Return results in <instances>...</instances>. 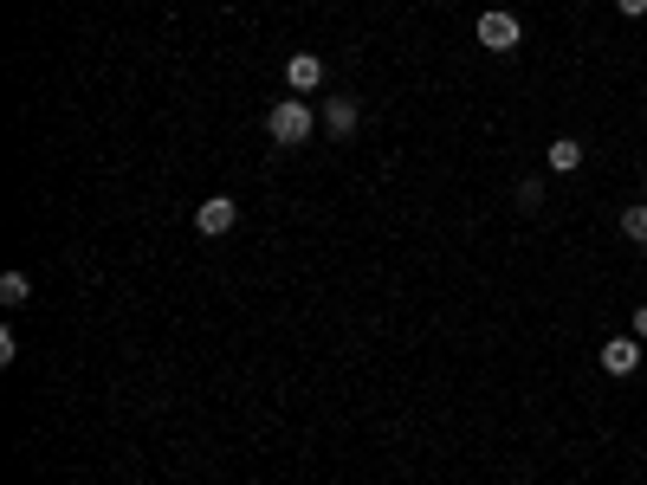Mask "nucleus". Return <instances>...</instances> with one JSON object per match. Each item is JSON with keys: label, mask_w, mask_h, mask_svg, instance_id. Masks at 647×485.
<instances>
[{"label": "nucleus", "mask_w": 647, "mask_h": 485, "mask_svg": "<svg viewBox=\"0 0 647 485\" xmlns=\"http://www.w3.org/2000/svg\"><path fill=\"white\" fill-rule=\"evenodd\" d=\"M318 123H324V117L305 104V97H279V104L266 110V136H272L279 149H298V143H311V130H318Z\"/></svg>", "instance_id": "nucleus-1"}, {"label": "nucleus", "mask_w": 647, "mask_h": 485, "mask_svg": "<svg viewBox=\"0 0 647 485\" xmlns=\"http://www.w3.org/2000/svg\"><path fill=\"white\" fill-rule=\"evenodd\" d=\"M518 39H525L518 13H505V7L479 13V46H486V52H518Z\"/></svg>", "instance_id": "nucleus-2"}, {"label": "nucleus", "mask_w": 647, "mask_h": 485, "mask_svg": "<svg viewBox=\"0 0 647 485\" xmlns=\"http://www.w3.org/2000/svg\"><path fill=\"white\" fill-rule=\"evenodd\" d=\"M622 233L635 246H647V207H628V214H622Z\"/></svg>", "instance_id": "nucleus-9"}, {"label": "nucleus", "mask_w": 647, "mask_h": 485, "mask_svg": "<svg viewBox=\"0 0 647 485\" xmlns=\"http://www.w3.org/2000/svg\"><path fill=\"white\" fill-rule=\"evenodd\" d=\"M324 130H337V136H350L356 130V97H324Z\"/></svg>", "instance_id": "nucleus-7"}, {"label": "nucleus", "mask_w": 647, "mask_h": 485, "mask_svg": "<svg viewBox=\"0 0 647 485\" xmlns=\"http://www.w3.org/2000/svg\"><path fill=\"white\" fill-rule=\"evenodd\" d=\"M544 162H550V175H576V169H583V143H576V136H557Z\"/></svg>", "instance_id": "nucleus-6"}, {"label": "nucleus", "mask_w": 647, "mask_h": 485, "mask_svg": "<svg viewBox=\"0 0 647 485\" xmlns=\"http://www.w3.org/2000/svg\"><path fill=\"white\" fill-rule=\"evenodd\" d=\"M615 7H622L628 20H641V13H647V0H615Z\"/></svg>", "instance_id": "nucleus-11"}, {"label": "nucleus", "mask_w": 647, "mask_h": 485, "mask_svg": "<svg viewBox=\"0 0 647 485\" xmlns=\"http://www.w3.org/2000/svg\"><path fill=\"white\" fill-rule=\"evenodd\" d=\"M285 85H292V97L318 91L324 85V59H318V52H292V59H285Z\"/></svg>", "instance_id": "nucleus-4"}, {"label": "nucleus", "mask_w": 647, "mask_h": 485, "mask_svg": "<svg viewBox=\"0 0 647 485\" xmlns=\"http://www.w3.org/2000/svg\"><path fill=\"white\" fill-rule=\"evenodd\" d=\"M544 201V182H518V207H538Z\"/></svg>", "instance_id": "nucleus-10"}, {"label": "nucleus", "mask_w": 647, "mask_h": 485, "mask_svg": "<svg viewBox=\"0 0 647 485\" xmlns=\"http://www.w3.org/2000/svg\"><path fill=\"white\" fill-rule=\"evenodd\" d=\"M635 337H647V304H641V311H635Z\"/></svg>", "instance_id": "nucleus-12"}, {"label": "nucleus", "mask_w": 647, "mask_h": 485, "mask_svg": "<svg viewBox=\"0 0 647 485\" xmlns=\"http://www.w3.org/2000/svg\"><path fill=\"white\" fill-rule=\"evenodd\" d=\"M26 291H33V285H26V272H7V279H0V304L13 311V304H26Z\"/></svg>", "instance_id": "nucleus-8"}, {"label": "nucleus", "mask_w": 647, "mask_h": 485, "mask_svg": "<svg viewBox=\"0 0 647 485\" xmlns=\"http://www.w3.org/2000/svg\"><path fill=\"white\" fill-rule=\"evenodd\" d=\"M602 369H609V376H635L641 369V337H609L602 343Z\"/></svg>", "instance_id": "nucleus-5"}, {"label": "nucleus", "mask_w": 647, "mask_h": 485, "mask_svg": "<svg viewBox=\"0 0 647 485\" xmlns=\"http://www.w3.org/2000/svg\"><path fill=\"white\" fill-rule=\"evenodd\" d=\"M233 220H240L233 194H208V201L195 207V233H208V240H220V233H233Z\"/></svg>", "instance_id": "nucleus-3"}]
</instances>
